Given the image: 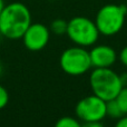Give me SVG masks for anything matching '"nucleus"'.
Masks as SVG:
<instances>
[{
	"mask_svg": "<svg viewBox=\"0 0 127 127\" xmlns=\"http://www.w3.org/2000/svg\"><path fill=\"white\" fill-rule=\"evenodd\" d=\"M75 110L78 119L83 123L101 122L106 117V101L93 94L80 99Z\"/></svg>",
	"mask_w": 127,
	"mask_h": 127,
	"instance_id": "obj_6",
	"label": "nucleus"
},
{
	"mask_svg": "<svg viewBox=\"0 0 127 127\" xmlns=\"http://www.w3.org/2000/svg\"><path fill=\"white\" fill-rule=\"evenodd\" d=\"M3 7H4V2H3V0H0V12H1V10L3 9Z\"/></svg>",
	"mask_w": 127,
	"mask_h": 127,
	"instance_id": "obj_18",
	"label": "nucleus"
},
{
	"mask_svg": "<svg viewBox=\"0 0 127 127\" xmlns=\"http://www.w3.org/2000/svg\"><path fill=\"white\" fill-rule=\"evenodd\" d=\"M67 25L68 21L64 19H55L50 25V31L55 35H64L67 31Z\"/></svg>",
	"mask_w": 127,
	"mask_h": 127,
	"instance_id": "obj_11",
	"label": "nucleus"
},
{
	"mask_svg": "<svg viewBox=\"0 0 127 127\" xmlns=\"http://www.w3.org/2000/svg\"><path fill=\"white\" fill-rule=\"evenodd\" d=\"M93 94L105 101L114 99L123 88L119 75L110 68H94L89 76Z\"/></svg>",
	"mask_w": 127,
	"mask_h": 127,
	"instance_id": "obj_2",
	"label": "nucleus"
},
{
	"mask_svg": "<svg viewBox=\"0 0 127 127\" xmlns=\"http://www.w3.org/2000/svg\"><path fill=\"white\" fill-rule=\"evenodd\" d=\"M115 100H116L117 104L119 105L123 114L127 115V87H123L119 90L117 96L115 97Z\"/></svg>",
	"mask_w": 127,
	"mask_h": 127,
	"instance_id": "obj_12",
	"label": "nucleus"
},
{
	"mask_svg": "<svg viewBox=\"0 0 127 127\" xmlns=\"http://www.w3.org/2000/svg\"><path fill=\"white\" fill-rule=\"evenodd\" d=\"M119 60L124 66L127 67V46L124 47L121 50V53H119Z\"/></svg>",
	"mask_w": 127,
	"mask_h": 127,
	"instance_id": "obj_14",
	"label": "nucleus"
},
{
	"mask_svg": "<svg viewBox=\"0 0 127 127\" xmlns=\"http://www.w3.org/2000/svg\"><path fill=\"white\" fill-rule=\"evenodd\" d=\"M106 116H109L110 118L118 119L122 116H124L123 112H122L119 105L117 104V101L114 99L106 101Z\"/></svg>",
	"mask_w": 127,
	"mask_h": 127,
	"instance_id": "obj_9",
	"label": "nucleus"
},
{
	"mask_svg": "<svg viewBox=\"0 0 127 127\" xmlns=\"http://www.w3.org/2000/svg\"><path fill=\"white\" fill-rule=\"evenodd\" d=\"M119 78H121V83L123 87H127V72H123L122 75H119Z\"/></svg>",
	"mask_w": 127,
	"mask_h": 127,
	"instance_id": "obj_17",
	"label": "nucleus"
},
{
	"mask_svg": "<svg viewBox=\"0 0 127 127\" xmlns=\"http://www.w3.org/2000/svg\"><path fill=\"white\" fill-rule=\"evenodd\" d=\"M66 35L75 45L87 48L96 44L100 33L95 20L93 21L87 17L77 16L68 21Z\"/></svg>",
	"mask_w": 127,
	"mask_h": 127,
	"instance_id": "obj_4",
	"label": "nucleus"
},
{
	"mask_svg": "<svg viewBox=\"0 0 127 127\" xmlns=\"http://www.w3.org/2000/svg\"><path fill=\"white\" fill-rule=\"evenodd\" d=\"M31 25V13L26 4L11 2L4 4L0 12V31L2 37L17 40Z\"/></svg>",
	"mask_w": 127,
	"mask_h": 127,
	"instance_id": "obj_1",
	"label": "nucleus"
},
{
	"mask_svg": "<svg viewBox=\"0 0 127 127\" xmlns=\"http://www.w3.org/2000/svg\"><path fill=\"white\" fill-rule=\"evenodd\" d=\"M25 47L30 51L42 50L50 39V29L44 24L35 22L28 27L21 37Z\"/></svg>",
	"mask_w": 127,
	"mask_h": 127,
	"instance_id": "obj_7",
	"label": "nucleus"
},
{
	"mask_svg": "<svg viewBox=\"0 0 127 127\" xmlns=\"http://www.w3.org/2000/svg\"><path fill=\"white\" fill-rule=\"evenodd\" d=\"M9 101V94L3 86L0 85V109L4 108Z\"/></svg>",
	"mask_w": 127,
	"mask_h": 127,
	"instance_id": "obj_13",
	"label": "nucleus"
},
{
	"mask_svg": "<svg viewBox=\"0 0 127 127\" xmlns=\"http://www.w3.org/2000/svg\"><path fill=\"white\" fill-rule=\"evenodd\" d=\"M1 38H2V35H1V31H0V40H1Z\"/></svg>",
	"mask_w": 127,
	"mask_h": 127,
	"instance_id": "obj_20",
	"label": "nucleus"
},
{
	"mask_svg": "<svg viewBox=\"0 0 127 127\" xmlns=\"http://www.w3.org/2000/svg\"><path fill=\"white\" fill-rule=\"evenodd\" d=\"M125 6H126V8H127V0H126V3H125Z\"/></svg>",
	"mask_w": 127,
	"mask_h": 127,
	"instance_id": "obj_21",
	"label": "nucleus"
},
{
	"mask_svg": "<svg viewBox=\"0 0 127 127\" xmlns=\"http://www.w3.org/2000/svg\"><path fill=\"white\" fill-rule=\"evenodd\" d=\"M55 127H83V124L79 122V119L70 116H65L56 122Z\"/></svg>",
	"mask_w": 127,
	"mask_h": 127,
	"instance_id": "obj_10",
	"label": "nucleus"
},
{
	"mask_svg": "<svg viewBox=\"0 0 127 127\" xmlns=\"http://www.w3.org/2000/svg\"><path fill=\"white\" fill-rule=\"evenodd\" d=\"M83 127H104L100 122H90V123H84Z\"/></svg>",
	"mask_w": 127,
	"mask_h": 127,
	"instance_id": "obj_16",
	"label": "nucleus"
},
{
	"mask_svg": "<svg viewBox=\"0 0 127 127\" xmlns=\"http://www.w3.org/2000/svg\"><path fill=\"white\" fill-rule=\"evenodd\" d=\"M90 62L94 68H109L117 60L115 49L107 45L95 46L89 51Z\"/></svg>",
	"mask_w": 127,
	"mask_h": 127,
	"instance_id": "obj_8",
	"label": "nucleus"
},
{
	"mask_svg": "<svg viewBox=\"0 0 127 127\" xmlns=\"http://www.w3.org/2000/svg\"><path fill=\"white\" fill-rule=\"evenodd\" d=\"M2 70H3V67H2V64L0 63V76H1V74H2Z\"/></svg>",
	"mask_w": 127,
	"mask_h": 127,
	"instance_id": "obj_19",
	"label": "nucleus"
},
{
	"mask_svg": "<svg viewBox=\"0 0 127 127\" xmlns=\"http://www.w3.org/2000/svg\"><path fill=\"white\" fill-rule=\"evenodd\" d=\"M59 65L64 72L70 76L84 75L93 67L89 51L80 46L66 49L60 56Z\"/></svg>",
	"mask_w": 127,
	"mask_h": 127,
	"instance_id": "obj_5",
	"label": "nucleus"
},
{
	"mask_svg": "<svg viewBox=\"0 0 127 127\" xmlns=\"http://www.w3.org/2000/svg\"><path fill=\"white\" fill-rule=\"evenodd\" d=\"M115 127H127V115H124L121 118L117 119Z\"/></svg>",
	"mask_w": 127,
	"mask_h": 127,
	"instance_id": "obj_15",
	"label": "nucleus"
},
{
	"mask_svg": "<svg viewBox=\"0 0 127 127\" xmlns=\"http://www.w3.org/2000/svg\"><path fill=\"white\" fill-rule=\"evenodd\" d=\"M127 15L125 4L108 3L98 10L95 18L98 31L104 36H114L123 29Z\"/></svg>",
	"mask_w": 127,
	"mask_h": 127,
	"instance_id": "obj_3",
	"label": "nucleus"
}]
</instances>
